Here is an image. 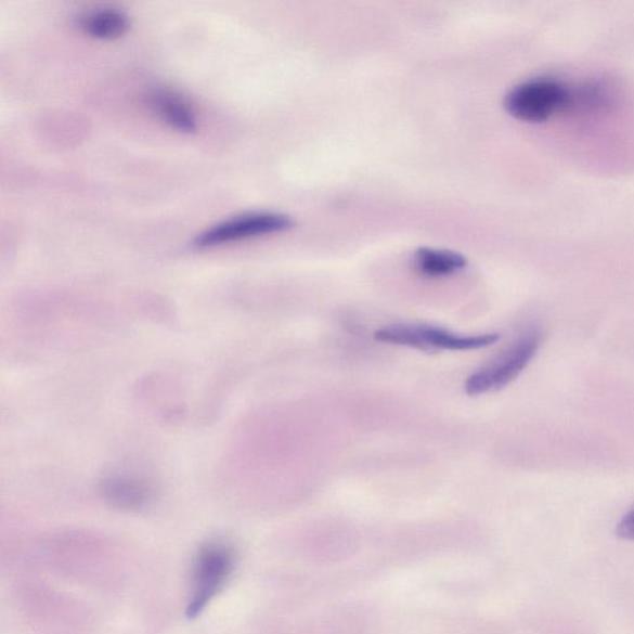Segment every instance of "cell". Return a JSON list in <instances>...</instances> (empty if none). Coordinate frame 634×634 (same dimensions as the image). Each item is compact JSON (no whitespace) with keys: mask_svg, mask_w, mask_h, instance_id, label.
<instances>
[{"mask_svg":"<svg viewBox=\"0 0 634 634\" xmlns=\"http://www.w3.org/2000/svg\"><path fill=\"white\" fill-rule=\"evenodd\" d=\"M294 221L290 216L281 212L260 211L231 217L211 225L199 233L194 240L197 248H211L266 234L283 232L292 229Z\"/></svg>","mask_w":634,"mask_h":634,"instance_id":"obj_5","label":"cell"},{"mask_svg":"<svg viewBox=\"0 0 634 634\" xmlns=\"http://www.w3.org/2000/svg\"><path fill=\"white\" fill-rule=\"evenodd\" d=\"M236 552L222 541L208 542L196 554L191 571L186 618L195 620L219 595L236 569Z\"/></svg>","mask_w":634,"mask_h":634,"instance_id":"obj_1","label":"cell"},{"mask_svg":"<svg viewBox=\"0 0 634 634\" xmlns=\"http://www.w3.org/2000/svg\"><path fill=\"white\" fill-rule=\"evenodd\" d=\"M76 23L87 35L99 39H115L129 29V15L115 7L89 9L77 16Z\"/></svg>","mask_w":634,"mask_h":634,"instance_id":"obj_8","label":"cell"},{"mask_svg":"<svg viewBox=\"0 0 634 634\" xmlns=\"http://www.w3.org/2000/svg\"><path fill=\"white\" fill-rule=\"evenodd\" d=\"M616 533L622 540L634 541V508L621 518L618 528H616Z\"/></svg>","mask_w":634,"mask_h":634,"instance_id":"obj_10","label":"cell"},{"mask_svg":"<svg viewBox=\"0 0 634 634\" xmlns=\"http://www.w3.org/2000/svg\"><path fill=\"white\" fill-rule=\"evenodd\" d=\"M574 101V94L559 81L535 78L516 86L507 94L505 104L512 116L540 124Z\"/></svg>","mask_w":634,"mask_h":634,"instance_id":"obj_4","label":"cell"},{"mask_svg":"<svg viewBox=\"0 0 634 634\" xmlns=\"http://www.w3.org/2000/svg\"><path fill=\"white\" fill-rule=\"evenodd\" d=\"M380 344L411 347L428 353L440 351H473L496 344L500 334L458 335L444 327L428 324H393L375 333Z\"/></svg>","mask_w":634,"mask_h":634,"instance_id":"obj_2","label":"cell"},{"mask_svg":"<svg viewBox=\"0 0 634 634\" xmlns=\"http://www.w3.org/2000/svg\"><path fill=\"white\" fill-rule=\"evenodd\" d=\"M413 266L423 276L442 277L462 272L467 259L453 250L424 247L415 251Z\"/></svg>","mask_w":634,"mask_h":634,"instance_id":"obj_9","label":"cell"},{"mask_svg":"<svg viewBox=\"0 0 634 634\" xmlns=\"http://www.w3.org/2000/svg\"><path fill=\"white\" fill-rule=\"evenodd\" d=\"M541 344L540 329H529L499 358L468 376L465 381L466 394L470 397L488 394L508 386L531 363Z\"/></svg>","mask_w":634,"mask_h":634,"instance_id":"obj_3","label":"cell"},{"mask_svg":"<svg viewBox=\"0 0 634 634\" xmlns=\"http://www.w3.org/2000/svg\"><path fill=\"white\" fill-rule=\"evenodd\" d=\"M146 100L155 115L179 132L191 133L197 129L195 108L184 95L156 87L147 93Z\"/></svg>","mask_w":634,"mask_h":634,"instance_id":"obj_6","label":"cell"},{"mask_svg":"<svg viewBox=\"0 0 634 634\" xmlns=\"http://www.w3.org/2000/svg\"><path fill=\"white\" fill-rule=\"evenodd\" d=\"M102 497L109 506L121 510H142L154 500L151 483L137 477H111L101 488Z\"/></svg>","mask_w":634,"mask_h":634,"instance_id":"obj_7","label":"cell"}]
</instances>
